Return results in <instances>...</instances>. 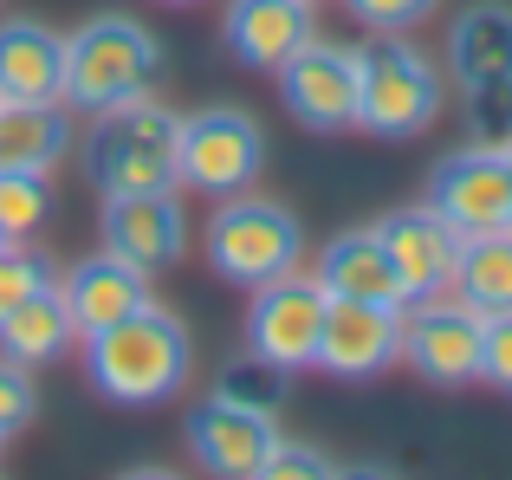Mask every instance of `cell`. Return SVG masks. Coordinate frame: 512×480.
<instances>
[{
	"label": "cell",
	"instance_id": "cell-1",
	"mask_svg": "<svg viewBox=\"0 0 512 480\" xmlns=\"http://www.w3.org/2000/svg\"><path fill=\"white\" fill-rule=\"evenodd\" d=\"M188 370H195L188 325L175 312H163L156 299L85 338V377H91V390L111 396V403H124V409L169 403V396L188 383Z\"/></svg>",
	"mask_w": 512,
	"mask_h": 480
},
{
	"label": "cell",
	"instance_id": "cell-2",
	"mask_svg": "<svg viewBox=\"0 0 512 480\" xmlns=\"http://www.w3.org/2000/svg\"><path fill=\"white\" fill-rule=\"evenodd\" d=\"M163 72V46L143 20L130 13H98L85 20L78 33H65V85H59V104L65 111H117V104L143 98Z\"/></svg>",
	"mask_w": 512,
	"mask_h": 480
},
{
	"label": "cell",
	"instance_id": "cell-3",
	"mask_svg": "<svg viewBox=\"0 0 512 480\" xmlns=\"http://www.w3.org/2000/svg\"><path fill=\"white\" fill-rule=\"evenodd\" d=\"M357 59V124L370 137H422L441 117V72L409 33H370L350 46Z\"/></svg>",
	"mask_w": 512,
	"mask_h": 480
},
{
	"label": "cell",
	"instance_id": "cell-4",
	"mask_svg": "<svg viewBox=\"0 0 512 480\" xmlns=\"http://www.w3.org/2000/svg\"><path fill=\"white\" fill-rule=\"evenodd\" d=\"M201 247H208V266L227 286H247V292L266 286V279H279V273H292V266L305 260L299 215H292L286 202H273V195H253V189L221 195Z\"/></svg>",
	"mask_w": 512,
	"mask_h": 480
},
{
	"label": "cell",
	"instance_id": "cell-5",
	"mask_svg": "<svg viewBox=\"0 0 512 480\" xmlns=\"http://www.w3.org/2000/svg\"><path fill=\"white\" fill-rule=\"evenodd\" d=\"M175 137H182V117L156 104L150 91L117 104V111H98V130L85 137V169L98 195L175 189Z\"/></svg>",
	"mask_w": 512,
	"mask_h": 480
},
{
	"label": "cell",
	"instance_id": "cell-6",
	"mask_svg": "<svg viewBox=\"0 0 512 480\" xmlns=\"http://www.w3.org/2000/svg\"><path fill=\"white\" fill-rule=\"evenodd\" d=\"M266 169V130L240 104H201L182 117L175 137V189L201 195H240Z\"/></svg>",
	"mask_w": 512,
	"mask_h": 480
},
{
	"label": "cell",
	"instance_id": "cell-7",
	"mask_svg": "<svg viewBox=\"0 0 512 480\" xmlns=\"http://www.w3.org/2000/svg\"><path fill=\"white\" fill-rule=\"evenodd\" d=\"M480 331H487V318L454 292H428V299L402 305V357L435 390L480 383Z\"/></svg>",
	"mask_w": 512,
	"mask_h": 480
},
{
	"label": "cell",
	"instance_id": "cell-8",
	"mask_svg": "<svg viewBox=\"0 0 512 480\" xmlns=\"http://www.w3.org/2000/svg\"><path fill=\"white\" fill-rule=\"evenodd\" d=\"M428 208L448 221L461 240L512 228V176L500 143H467V150L441 156L428 176Z\"/></svg>",
	"mask_w": 512,
	"mask_h": 480
},
{
	"label": "cell",
	"instance_id": "cell-9",
	"mask_svg": "<svg viewBox=\"0 0 512 480\" xmlns=\"http://www.w3.org/2000/svg\"><path fill=\"white\" fill-rule=\"evenodd\" d=\"M389 364H402V305L331 299L318 351H312V370L344 377V383H370V377H383Z\"/></svg>",
	"mask_w": 512,
	"mask_h": 480
},
{
	"label": "cell",
	"instance_id": "cell-10",
	"mask_svg": "<svg viewBox=\"0 0 512 480\" xmlns=\"http://www.w3.org/2000/svg\"><path fill=\"white\" fill-rule=\"evenodd\" d=\"M325 286L312 273H279L266 286H253V312H247V344L260 357L286 370H312V351H318V331H325Z\"/></svg>",
	"mask_w": 512,
	"mask_h": 480
},
{
	"label": "cell",
	"instance_id": "cell-11",
	"mask_svg": "<svg viewBox=\"0 0 512 480\" xmlns=\"http://www.w3.org/2000/svg\"><path fill=\"white\" fill-rule=\"evenodd\" d=\"M273 442H279L273 409H247V403H227V396H201L188 409V448L221 480H260Z\"/></svg>",
	"mask_w": 512,
	"mask_h": 480
},
{
	"label": "cell",
	"instance_id": "cell-12",
	"mask_svg": "<svg viewBox=\"0 0 512 480\" xmlns=\"http://www.w3.org/2000/svg\"><path fill=\"white\" fill-rule=\"evenodd\" d=\"M279 98L299 117L305 130H350L357 124V59L350 46H331V39H305L286 65H279Z\"/></svg>",
	"mask_w": 512,
	"mask_h": 480
},
{
	"label": "cell",
	"instance_id": "cell-13",
	"mask_svg": "<svg viewBox=\"0 0 512 480\" xmlns=\"http://www.w3.org/2000/svg\"><path fill=\"white\" fill-rule=\"evenodd\" d=\"M98 228H104V247L124 253V260L143 266V273H163V266H175L182 247H188V215H182V195L175 189L104 195Z\"/></svg>",
	"mask_w": 512,
	"mask_h": 480
},
{
	"label": "cell",
	"instance_id": "cell-14",
	"mask_svg": "<svg viewBox=\"0 0 512 480\" xmlns=\"http://www.w3.org/2000/svg\"><path fill=\"white\" fill-rule=\"evenodd\" d=\"M376 240H383L389 266H396V279H402V299H428V292H448L454 286L461 234H454L428 202L389 208V215L376 221Z\"/></svg>",
	"mask_w": 512,
	"mask_h": 480
},
{
	"label": "cell",
	"instance_id": "cell-15",
	"mask_svg": "<svg viewBox=\"0 0 512 480\" xmlns=\"http://www.w3.org/2000/svg\"><path fill=\"white\" fill-rule=\"evenodd\" d=\"M59 299H65V312H72V331H78V338H91V331L130 318L137 305H150V273L130 266L124 253L98 247V253H85V260L59 279Z\"/></svg>",
	"mask_w": 512,
	"mask_h": 480
},
{
	"label": "cell",
	"instance_id": "cell-16",
	"mask_svg": "<svg viewBox=\"0 0 512 480\" xmlns=\"http://www.w3.org/2000/svg\"><path fill=\"white\" fill-rule=\"evenodd\" d=\"M312 33V0H227L221 13V39L247 72H279Z\"/></svg>",
	"mask_w": 512,
	"mask_h": 480
},
{
	"label": "cell",
	"instance_id": "cell-17",
	"mask_svg": "<svg viewBox=\"0 0 512 480\" xmlns=\"http://www.w3.org/2000/svg\"><path fill=\"white\" fill-rule=\"evenodd\" d=\"M78 130H72V111L59 98H0V169H52L72 156Z\"/></svg>",
	"mask_w": 512,
	"mask_h": 480
},
{
	"label": "cell",
	"instance_id": "cell-18",
	"mask_svg": "<svg viewBox=\"0 0 512 480\" xmlns=\"http://www.w3.org/2000/svg\"><path fill=\"white\" fill-rule=\"evenodd\" d=\"M312 279L325 286V299H376V305H409L402 299V279L389 266L376 228H344L338 240H325Z\"/></svg>",
	"mask_w": 512,
	"mask_h": 480
},
{
	"label": "cell",
	"instance_id": "cell-19",
	"mask_svg": "<svg viewBox=\"0 0 512 480\" xmlns=\"http://www.w3.org/2000/svg\"><path fill=\"white\" fill-rule=\"evenodd\" d=\"M448 65H454V85L461 91L512 78V7L506 0H480V7H467L461 20H454Z\"/></svg>",
	"mask_w": 512,
	"mask_h": 480
},
{
	"label": "cell",
	"instance_id": "cell-20",
	"mask_svg": "<svg viewBox=\"0 0 512 480\" xmlns=\"http://www.w3.org/2000/svg\"><path fill=\"white\" fill-rule=\"evenodd\" d=\"M65 85V33L39 20L0 26V98H59Z\"/></svg>",
	"mask_w": 512,
	"mask_h": 480
},
{
	"label": "cell",
	"instance_id": "cell-21",
	"mask_svg": "<svg viewBox=\"0 0 512 480\" xmlns=\"http://www.w3.org/2000/svg\"><path fill=\"white\" fill-rule=\"evenodd\" d=\"M72 312H65L59 299V279L52 286H39L33 299H20L7 318H0V357H13V364H52V357H65V344H72Z\"/></svg>",
	"mask_w": 512,
	"mask_h": 480
},
{
	"label": "cell",
	"instance_id": "cell-22",
	"mask_svg": "<svg viewBox=\"0 0 512 480\" xmlns=\"http://www.w3.org/2000/svg\"><path fill=\"white\" fill-rule=\"evenodd\" d=\"M448 292L467 299L480 318L512 312V228L461 240V260H454V286Z\"/></svg>",
	"mask_w": 512,
	"mask_h": 480
},
{
	"label": "cell",
	"instance_id": "cell-23",
	"mask_svg": "<svg viewBox=\"0 0 512 480\" xmlns=\"http://www.w3.org/2000/svg\"><path fill=\"white\" fill-rule=\"evenodd\" d=\"M286 390H292V370L273 364V357H260L253 344L240 357H227L221 377H214V396L247 403V409H273V416H279V403H286Z\"/></svg>",
	"mask_w": 512,
	"mask_h": 480
},
{
	"label": "cell",
	"instance_id": "cell-24",
	"mask_svg": "<svg viewBox=\"0 0 512 480\" xmlns=\"http://www.w3.org/2000/svg\"><path fill=\"white\" fill-rule=\"evenodd\" d=\"M52 221V182L39 169H0V240H33Z\"/></svg>",
	"mask_w": 512,
	"mask_h": 480
},
{
	"label": "cell",
	"instance_id": "cell-25",
	"mask_svg": "<svg viewBox=\"0 0 512 480\" xmlns=\"http://www.w3.org/2000/svg\"><path fill=\"white\" fill-rule=\"evenodd\" d=\"M39 286H52V266L39 260L26 240H0V318H7L20 299H33Z\"/></svg>",
	"mask_w": 512,
	"mask_h": 480
},
{
	"label": "cell",
	"instance_id": "cell-26",
	"mask_svg": "<svg viewBox=\"0 0 512 480\" xmlns=\"http://www.w3.org/2000/svg\"><path fill=\"white\" fill-rule=\"evenodd\" d=\"M461 111H467V130H474V143H506V137H512V78L461 91Z\"/></svg>",
	"mask_w": 512,
	"mask_h": 480
},
{
	"label": "cell",
	"instance_id": "cell-27",
	"mask_svg": "<svg viewBox=\"0 0 512 480\" xmlns=\"http://www.w3.org/2000/svg\"><path fill=\"white\" fill-rule=\"evenodd\" d=\"M344 7H350V20L370 26V33H409V26H422L441 0H344Z\"/></svg>",
	"mask_w": 512,
	"mask_h": 480
},
{
	"label": "cell",
	"instance_id": "cell-28",
	"mask_svg": "<svg viewBox=\"0 0 512 480\" xmlns=\"http://www.w3.org/2000/svg\"><path fill=\"white\" fill-rule=\"evenodd\" d=\"M33 409H39V390H33V377H26V364L0 357V435H20L26 422H33Z\"/></svg>",
	"mask_w": 512,
	"mask_h": 480
},
{
	"label": "cell",
	"instance_id": "cell-29",
	"mask_svg": "<svg viewBox=\"0 0 512 480\" xmlns=\"http://www.w3.org/2000/svg\"><path fill=\"white\" fill-rule=\"evenodd\" d=\"M325 474H338V461L318 455V448H305V442H286V435H279L273 455H266V474H260V480H325Z\"/></svg>",
	"mask_w": 512,
	"mask_h": 480
},
{
	"label": "cell",
	"instance_id": "cell-30",
	"mask_svg": "<svg viewBox=\"0 0 512 480\" xmlns=\"http://www.w3.org/2000/svg\"><path fill=\"white\" fill-rule=\"evenodd\" d=\"M480 383L512 396V312H493L480 331Z\"/></svg>",
	"mask_w": 512,
	"mask_h": 480
},
{
	"label": "cell",
	"instance_id": "cell-31",
	"mask_svg": "<svg viewBox=\"0 0 512 480\" xmlns=\"http://www.w3.org/2000/svg\"><path fill=\"white\" fill-rule=\"evenodd\" d=\"M500 150H506V176H512V137H506V143H500Z\"/></svg>",
	"mask_w": 512,
	"mask_h": 480
},
{
	"label": "cell",
	"instance_id": "cell-32",
	"mask_svg": "<svg viewBox=\"0 0 512 480\" xmlns=\"http://www.w3.org/2000/svg\"><path fill=\"white\" fill-rule=\"evenodd\" d=\"M163 7H201V0H163Z\"/></svg>",
	"mask_w": 512,
	"mask_h": 480
},
{
	"label": "cell",
	"instance_id": "cell-33",
	"mask_svg": "<svg viewBox=\"0 0 512 480\" xmlns=\"http://www.w3.org/2000/svg\"><path fill=\"white\" fill-rule=\"evenodd\" d=\"M0 448H7V435H0Z\"/></svg>",
	"mask_w": 512,
	"mask_h": 480
},
{
	"label": "cell",
	"instance_id": "cell-34",
	"mask_svg": "<svg viewBox=\"0 0 512 480\" xmlns=\"http://www.w3.org/2000/svg\"><path fill=\"white\" fill-rule=\"evenodd\" d=\"M312 7H318V0H312Z\"/></svg>",
	"mask_w": 512,
	"mask_h": 480
}]
</instances>
